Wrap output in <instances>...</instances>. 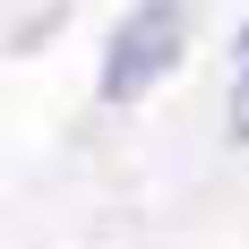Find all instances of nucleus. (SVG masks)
I'll return each mask as SVG.
<instances>
[{"instance_id":"f257e3e1","label":"nucleus","mask_w":249,"mask_h":249,"mask_svg":"<svg viewBox=\"0 0 249 249\" xmlns=\"http://www.w3.org/2000/svg\"><path fill=\"white\" fill-rule=\"evenodd\" d=\"M180 52H189V0H138L112 26V43H103V103L155 95L180 69Z\"/></svg>"},{"instance_id":"f03ea898","label":"nucleus","mask_w":249,"mask_h":249,"mask_svg":"<svg viewBox=\"0 0 249 249\" xmlns=\"http://www.w3.org/2000/svg\"><path fill=\"white\" fill-rule=\"evenodd\" d=\"M232 138H249V26H241V69H232Z\"/></svg>"}]
</instances>
